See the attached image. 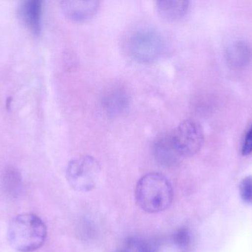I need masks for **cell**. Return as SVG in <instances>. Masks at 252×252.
Segmentation results:
<instances>
[{
    "label": "cell",
    "mask_w": 252,
    "mask_h": 252,
    "mask_svg": "<svg viewBox=\"0 0 252 252\" xmlns=\"http://www.w3.org/2000/svg\"><path fill=\"white\" fill-rule=\"evenodd\" d=\"M116 252H130V250H128V249L126 248V247H125V248L123 249V250H120V251H118Z\"/></svg>",
    "instance_id": "cell-17"
},
{
    "label": "cell",
    "mask_w": 252,
    "mask_h": 252,
    "mask_svg": "<svg viewBox=\"0 0 252 252\" xmlns=\"http://www.w3.org/2000/svg\"><path fill=\"white\" fill-rule=\"evenodd\" d=\"M103 108L111 117L119 116L127 111L130 99L124 89L115 87L108 90L103 97Z\"/></svg>",
    "instance_id": "cell-8"
},
{
    "label": "cell",
    "mask_w": 252,
    "mask_h": 252,
    "mask_svg": "<svg viewBox=\"0 0 252 252\" xmlns=\"http://www.w3.org/2000/svg\"><path fill=\"white\" fill-rule=\"evenodd\" d=\"M135 200L145 213H161L168 209L173 202V186L170 180L161 173H148L136 183Z\"/></svg>",
    "instance_id": "cell-1"
},
{
    "label": "cell",
    "mask_w": 252,
    "mask_h": 252,
    "mask_svg": "<svg viewBox=\"0 0 252 252\" xmlns=\"http://www.w3.org/2000/svg\"><path fill=\"white\" fill-rule=\"evenodd\" d=\"M173 144L183 158L198 152L204 141V130L198 121L186 119L170 133Z\"/></svg>",
    "instance_id": "cell-5"
},
{
    "label": "cell",
    "mask_w": 252,
    "mask_h": 252,
    "mask_svg": "<svg viewBox=\"0 0 252 252\" xmlns=\"http://www.w3.org/2000/svg\"><path fill=\"white\" fill-rule=\"evenodd\" d=\"M227 59L229 64L237 68L246 66L251 61V47L244 41H240L232 44L228 48Z\"/></svg>",
    "instance_id": "cell-11"
},
{
    "label": "cell",
    "mask_w": 252,
    "mask_h": 252,
    "mask_svg": "<svg viewBox=\"0 0 252 252\" xmlns=\"http://www.w3.org/2000/svg\"><path fill=\"white\" fill-rule=\"evenodd\" d=\"M161 244L155 238H134L133 250L137 252H159Z\"/></svg>",
    "instance_id": "cell-14"
},
{
    "label": "cell",
    "mask_w": 252,
    "mask_h": 252,
    "mask_svg": "<svg viewBox=\"0 0 252 252\" xmlns=\"http://www.w3.org/2000/svg\"><path fill=\"white\" fill-rule=\"evenodd\" d=\"M132 57L141 62H151L158 59L164 48L161 34L155 28H139L130 36L127 43Z\"/></svg>",
    "instance_id": "cell-3"
},
{
    "label": "cell",
    "mask_w": 252,
    "mask_h": 252,
    "mask_svg": "<svg viewBox=\"0 0 252 252\" xmlns=\"http://www.w3.org/2000/svg\"><path fill=\"white\" fill-rule=\"evenodd\" d=\"M100 2L97 0H66L61 2L65 16L74 21H85L97 13Z\"/></svg>",
    "instance_id": "cell-7"
},
{
    "label": "cell",
    "mask_w": 252,
    "mask_h": 252,
    "mask_svg": "<svg viewBox=\"0 0 252 252\" xmlns=\"http://www.w3.org/2000/svg\"><path fill=\"white\" fill-rule=\"evenodd\" d=\"M173 242L181 252H189L194 244L192 232L187 226L179 228L173 235Z\"/></svg>",
    "instance_id": "cell-13"
},
{
    "label": "cell",
    "mask_w": 252,
    "mask_h": 252,
    "mask_svg": "<svg viewBox=\"0 0 252 252\" xmlns=\"http://www.w3.org/2000/svg\"><path fill=\"white\" fill-rule=\"evenodd\" d=\"M153 152L158 164L166 168L176 167L184 158L173 144L170 133L160 136L156 140Z\"/></svg>",
    "instance_id": "cell-6"
},
{
    "label": "cell",
    "mask_w": 252,
    "mask_h": 252,
    "mask_svg": "<svg viewBox=\"0 0 252 252\" xmlns=\"http://www.w3.org/2000/svg\"><path fill=\"white\" fill-rule=\"evenodd\" d=\"M47 226L38 216L19 215L9 225L7 239L16 251L32 252L42 247L47 238Z\"/></svg>",
    "instance_id": "cell-2"
},
{
    "label": "cell",
    "mask_w": 252,
    "mask_h": 252,
    "mask_svg": "<svg viewBox=\"0 0 252 252\" xmlns=\"http://www.w3.org/2000/svg\"><path fill=\"white\" fill-rule=\"evenodd\" d=\"M19 15L24 25L34 35H38L41 30L42 4L39 0H28L22 3Z\"/></svg>",
    "instance_id": "cell-9"
},
{
    "label": "cell",
    "mask_w": 252,
    "mask_h": 252,
    "mask_svg": "<svg viewBox=\"0 0 252 252\" xmlns=\"http://www.w3.org/2000/svg\"><path fill=\"white\" fill-rule=\"evenodd\" d=\"M189 7V1L187 0H159L157 1L158 13L168 20H175L182 17Z\"/></svg>",
    "instance_id": "cell-10"
},
{
    "label": "cell",
    "mask_w": 252,
    "mask_h": 252,
    "mask_svg": "<svg viewBox=\"0 0 252 252\" xmlns=\"http://www.w3.org/2000/svg\"><path fill=\"white\" fill-rule=\"evenodd\" d=\"M241 152L243 155H248L252 152V124L244 138Z\"/></svg>",
    "instance_id": "cell-16"
},
{
    "label": "cell",
    "mask_w": 252,
    "mask_h": 252,
    "mask_svg": "<svg viewBox=\"0 0 252 252\" xmlns=\"http://www.w3.org/2000/svg\"><path fill=\"white\" fill-rule=\"evenodd\" d=\"M1 186L4 193L11 198H16L22 187L20 173L15 169H8L3 176Z\"/></svg>",
    "instance_id": "cell-12"
},
{
    "label": "cell",
    "mask_w": 252,
    "mask_h": 252,
    "mask_svg": "<svg viewBox=\"0 0 252 252\" xmlns=\"http://www.w3.org/2000/svg\"><path fill=\"white\" fill-rule=\"evenodd\" d=\"M238 189L241 199L252 205V176L244 178L240 183Z\"/></svg>",
    "instance_id": "cell-15"
},
{
    "label": "cell",
    "mask_w": 252,
    "mask_h": 252,
    "mask_svg": "<svg viewBox=\"0 0 252 252\" xmlns=\"http://www.w3.org/2000/svg\"><path fill=\"white\" fill-rule=\"evenodd\" d=\"M100 176V164L95 158L90 155L72 160L66 167V180L78 192L93 190L97 186Z\"/></svg>",
    "instance_id": "cell-4"
}]
</instances>
